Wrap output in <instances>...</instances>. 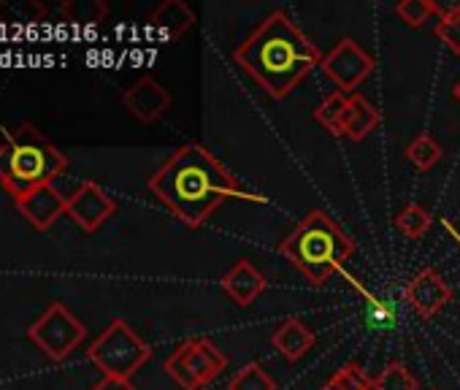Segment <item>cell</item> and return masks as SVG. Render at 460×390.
<instances>
[{
  "label": "cell",
  "instance_id": "obj_1",
  "mask_svg": "<svg viewBox=\"0 0 460 390\" xmlns=\"http://www.w3.org/2000/svg\"><path fill=\"white\" fill-rule=\"evenodd\" d=\"M149 190L187 228H200L208 215L230 199L261 201L258 195L244 192L236 176L200 144L179 146L152 173Z\"/></svg>",
  "mask_w": 460,
  "mask_h": 390
},
{
  "label": "cell",
  "instance_id": "obj_2",
  "mask_svg": "<svg viewBox=\"0 0 460 390\" xmlns=\"http://www.w3.org/2000/svg\"><path fill=\"white\" fill-rule=\"evenodd\" d=\"M234 58L277 101L288 98L296 84L323 63L320 49L285 12H271Z\"/></svg>",
  "mask_w": 460,
  "mask_h": 390
},
{
  "label": "cell",
  "instance_id": "obj_3",
  "mask_svg": "<svg viewBox=\"0 0 460 390\" xmlns=\"http://www.w3.org/2000/svg\"><path fill=\"white\" fill-rule=\"evenodd\" d=\"M68 168V157L33 125L22 122L17 128H4L0 141V184L12 199H20L28 190L52 184Z\"/></svg>",
  "mask_w": 460,
  "mask_h": 390
},
{
  "label": "cell",
  "instance_id": "obj_4",
  "mask_svg": "<svg viewBox=\"0 0 460 390\" xmlns=\"http://www.w3.org/2000/svg\"><path fill=\"white\" fill-rule=\"evenodd\" d=\"M279 253L314 285L323 288L328 279L355 255V242L339 228L323 209H312L288 239L279 242Z\"/></svg>",
  "mask_w": 460,
  "mask_h": 390
},
{
  "label": "cell",
  "instance_id": "obj_5",
  "mask_svg": "<svg viewBox=\"0 0 460 390\" xmlns=\"http://www.w3.org/2000/svg\"><path fill=\"white\" fill-rule=\"evenodd\" d=\"M87 358L103 377L130 379L152 358V347L125 320H111V325L87 347Z\"/></svg>",
  "mask_w": 460,
  "mask_h": 390
},
{
  "label": "cell",
  "instance_id": "obj_6",
  "mask_svg": "<svg viewBox=\"0 0 460 390\" xmlns=\"http://www.w3.org/2000/svg\"><path fill=\"white\" fill-rule=\"evenodd\" d=\"M225 368H227V355L206 336L184 339L165 358V371L181 390H200L211 385Z\"/></svg>",
  "mask_w": 460,
  "mask_h": 390
},
{
  "label": "cell",
  "instance_id": "obj_7",
  "mask_svg": "<svg viewBox=\"0 0 460 390\" xmlns=\"http://www.w3.org/2000/svg\"><path fill=\"white\" fill-rule=\"evenodd\" d=\"M28 339L41 347L52 360H66L87 339V325L66 304L55 301L28 328Z\"/></svg>",
  "mask_w": 460,
  "mask_h": 390
},
{
  "label": "cell",
  "instance_id": "obj_8",
  "mask_svg": "<svg viewBox=\"0 0 460 390\" xmlns=\"http://www.w3.org/2000/svg\"><path fill=\"white\" fill-rule=\"evenodd\" d=\"M323 74L339 87L344 95H355V90L374 74L376 60L355 41V39H341L320 63Z\"/></svg>",
  "mask_w": 460,
  "mask_h": 390
},
{
  "label": "cell",
  "instance_id": "obj_9",
  "mask_svg": "<svg viewBox=\"0 0 460 390\" xmlns=\"http://www.w3.org/2000/svg\"><path fill=\"white\" fill-rule=\"evenodd\" d=\"M117 212V201L93 179L82 182L66 204V215L87 234H95L111 215Z\"/></svg>",
  "mask_w": 460,
  "mask_h": 390
},
{
  "label": "cell",
  "instance_id": "obj_10",
  "mask_svg": "<svg viewBox=\"0 0 460 390\" xmlns=\"http://www.w3.org/2000/svg\"><path fill=\"white\" fill-rule=\"evenodd\" d=\"M20 215L36 228V231H49L58 217L66 215V204H68V195H63L55 184H41L28 190L20 199H14Z\"/></svg>",
  "mask_w": 460,
  "mask_h": 390
},
{
  "label": "cell",
  "instance_id": "obj_11",
  "mask_svg": "<svg viewBox=\"0 0 460 390\" xmlns=\"http://www.w3.org/2000/svg\"><path fill=\"white\" fill-rule=\"evenodd\" d=\"M406 304L411 312H417L422 320H430L436 317L452 298V288L444 282V277L436 271V269H422L409 285H406V293H403Z\"/></svg>",
  "mask_w": 460,
  "mask_h": 390
},
{
  "label": "cell",
  "instance_id": "obj_12",
  "mask_svg": "<svg viewBox=\"0 0 460 390\" xmlns=\"http://www.w3.org/2000/svg\"><path fill=\"white\" fill-rule=\"evenodd\" d=\"M122 103L125 109L138 120V122H157L168 106H171V93L155 79V76H141L138 82H133L125 93H122Z\"/></svg>",
  "mask_w": 460,
  "mask_h": 390
},
{
  "label": "cell",
  "instance_id": "obj_13",
  "mask_svg": "<svg viewBox=\"0 0 460 390\" xmlns=\"http://www.w3.org/2000/svg\"><path fill=\"white\" fill-rule=\"evenodd\" d=\"M219 288L225 290V296L239 304V306H252V301L266 293L269 282L266 277L250 263V261H236L234 266H230L222 279H219Z\"/></svg>",
  "mask_w": 460,
  "mask_h": 390
},
{
  "label": "cell",
  "instance_id": "obj_14",
  "mask_svg": "<svg viewBox=\"0 0 460 390\" xmlns=\"http://www.w3.org/2000/svg\"><path fill=\"white\" fill-rule=\"evenodd\" d=\"M382 125V111L363 95H349L344 117H341V128L339 136L349 138V141H363L366 136H371L376 128Z\"/></svg>",
  "mask_w": 460,
  "mask_h": 390
},
{
  "label": "cell",
  "instance_id": "obj_15",
  "mask_svg": "<svg viewBox=\"0 0 460 390\" xmlns=\"http://www.w3.org/2000/svg\"><path fill=\"white\" fill-rule=\"evenodd\" d=\"M271 344H274V350H277L285 360L296 363V360H301V358L314 347V331H312L304 320L288 317V320H282V323L274 328Z\"/></svg>",
  "mask_w": 460,
  "mask_h": 390
},
{
  "label": "cell",
  "instance_id": "obj_16",
  "mask_svg": "<svg viewBox=\"0 0 460 390\" xmlns=\"http://www.w3.org/2000/svg\"><path fill=\"white\" fill-rule=\"evenodd\" d=\"M149 22H152V28H155L160 36H165V39H179V36H184V33L192 28L195 14H192V9H190L187 4H181V0H165V4H160V6L152 12Z\"/></svg>",
  "mask_w": 460,
  "mask_h": 390
},
{
  "label": "cell",
  "instance_id": "obj_17",
  "mask_svg": "<svg viewBox=\"0 0 460 390\" xmlns=\"http://www.w3.org/2000/svg\"><path fill=\"white\" fill-rule=\"evenodd\" d=\"M371 385L374 390H417V377L403 360H390L376 377H371Z\"/></svg>",
  "mask_w": 460,
  "mask_h": 390
},
{
  "label": "cell",
  "instance_id": "obj_18",
  "mask_svg": "<svg viewBox=\"0 0 460 390\" xmlns=\"http://www.w3.org/2000/svg\"><path fill=\"white\" fill-rule=\"evenodd\" d=\"M60 14L74 25H98L106 20L109 9L101 0H68L60 6Z\"/></svg>",
  "mask_w": 460,
  "mask_h": 390
},
{
  "label": "cell",
  "instance_id": "obj_19",
  "mask_svg": "<svg viewBox=\"0 0 460 390\" xmlns=\"http://www.w3.org/2000/svg\"><path fill=\"white\" fill-rule=\"evenodd\" d=\"M227 390H277V382L258 360H252V363L242 366V371L230 377Z\"/></svg>",
  "mask_w": 460,
  "mask_h": 390
},
{
  "label": "cell",
  "instance_id": "obj_20",
  "mask_svg": "<svg viewBox=\"0 0 460 390\" xmlns=\"http://www.w3.org/2000/svg\"><path fill=\"white\" fill-rule=\"evenodd\" d=\"M433 226V217L428 209H422L420 204H409L406 209L398 212L395 217V228L406 236V239H422L428 234V228Z\"/></svg>",
  "mask_w": 460,
  "mask_h": 390
},
{
  "label": "cell",
  "instance_id": "obj_21",
  "mask_svg": "<svg viewBox=\"0 0 460 390\" xmlns=\"http://www.w3.org/2000/svg\"><path fill=\"white\" fill-rule=\"evenodd\" d=\"M320 390H374V385L360 363H344Z\"/></svg>",
  "mask_w": 460,
  "mask_h": 390
},
{
  "label": "cell",
  "instance_id": "obj_22",
  "mask_svg": "<svg viewBox=\"0 0 460 390\" xmlns=\"http://www.w3.org/2000/svg\"><path fill=\"white\" fill-rule=\"evenodd\" d=\"M441 157H444L441 146H438L428 133H420V136L406 146V160H409L417 171H430Z\"/></svg>",
  "mask_w": 460,
  "mask_h": 390
},
{
  "label": "cell",
  "instance_id": "obj_23",
  "mask_svg": "<svg viewBox=\"0 0 460 390\" xmlns=\"http://www.w3.org/2000/svg\"><path fill=\"white\" fill-rule=\"evenodd\" d=\"M347 101H349V95H344V93H331L317 109H314V120L328 130V133H333V136H339V128H341V117H344V109H347Z\"/></svg>",
  "mask_w": 460,
  "mask_h": 390
},
{
  "label": "cell",
  "instance_id": "obj_24",
  "mask_svg": "<svg viewBox=\"0 0 460 390\" xmlns=\"http://www.w3.org/2000/svg\"><path fill=\"white\" fill-rule=\"evenodd\" d=\"M441 6L430 4V0H403V4L395 6V14L401 22H406L409 28H422L430 17H441Z\"/></svg>",
  "mask_w": 460,
  "mask_h": 390
},
{
  "label": "cell",
  "instance_id": "obj_25",
  "mask_svg": "<svg viewBox=\"0 0 460 390\" xmlns=\"http://www.w3.org/2000/svg\"><path fill=\"white\" fill-rule=\"evenodd\" d=\"M436 36L452 55L460 58V6H449L441 12L436 22Z\"/></svg>",
  "mask_w": 460,
  "mask_h": 390
},
{
  "label": "cell",
  "instance_id": "obj_26",
  "mask_svg": "<svg viewBox=\"0 0 460 390\" xmlns=\"http://www.w3.org/2000/svg\"><path fill=\"white\" fill-rule=\"evenodd\" d=\"M0 9L12 12L4 20V25H14V22H41V17H44V6H39V4H17V6L0 4Z\"/></svg>",
  "mask_w": 460,
  "mask_h": 390
},
{
  "label": "cell",
  "instance_id": "obj_27",
  "mask_svg": "<svg viewBox=\"0 0 460 390\" xmlns=\"http://www.w3.org/2000/svg\"><path fill=\"white\" fill-rule=\"evenodd\" d=\"M93 390H138L130 379L122 377H103L98 385H93Z\"/></svg>",
  "mask_w": 460,
  "mask_h": 390
},
{
  "label": "cell",
  "instance_id": "obj_28",
  "mask_svg": "<svg viewBox=\"0 0 460 390\" xmlns=\"http://www.w3.org/2000/svg\"><path fill=\"white\" fill-rule=\"evenodd\" d=\"M452 98H455V101L460 103V82H457V84L452 87Z\"/></svg>",
  "mask_w": 460,
  "mask_h": 390
}]
</instances>
